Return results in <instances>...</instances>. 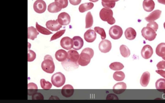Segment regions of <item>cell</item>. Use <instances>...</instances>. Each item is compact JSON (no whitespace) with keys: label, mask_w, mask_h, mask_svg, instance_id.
Returning a JSON list of instances; mask_svg holds the SVG:
<instances>
[{"label":"cell","mask_w":165,"mask_h":103,"mask_svg":"<svg viewBox=\"0 0 165 103\" xmlns=\"http://www.w3.org/2000/svg\"><path fill=\"white\" fill-rule=\"evenodd\" d=\"M84 38L85 40L88 43L93 42L96 39V33L93 30H88L84 34Z\"/></svg>","instance_id":"cell-14"},{"label":"cell","mask_w":165,"mask_h":103,"mask_svg":"<svg viewBox=\"0 0 165 103\" xmlns=\"http://www.w3.org/2000/svg\"><path fill=\"white\" fill-rule=\"evenodd\" d=\"M157 66L158 70L165 69V61L162 60L159 62L157 64Z\"/></svg>","instance_id":"cell-43"},{"label":"cell","mask_w":165,"mask_h":103,"mask_svg":"<svg viewBox=\"0 0 165 103\" xmlns=\"http://www.w3.org/2000/svg\"><path fill=\"white\" fill-rule=\"evenodd\" d=\"M93 18L90 12L87 14L85 17V28H88L91 27L93 24Z\"/></svg>","instance_id":"cell-30"},{"label":"cell","mask_w":165,"mask_h":103,"mask_svg":"<svg viewBox=\"0 0 165 103\" xmlns=\"http://www.w3.org/2000/svg\"><path fill=\"white\" fill-rule=\"evenodd\" d=\"M147 26L152 28L153 30H154L156 32L157 31L158 28V25L155 22H149L147 24Z\"/></svg>","instance_id":"cell-41"},{"label":"cell","mask_w":165,"mask_h":103,"mask_svg":"<svg viewBox=\"0 0 165 103\" xmlns=\"http://www.w3.org/2000/svg\"><path fill=\"white\" fill-rule=\"evenodd\" d=\"M82 0H69L70 3L74 6L78 5L80 4Z\"/></svg>","instance_id":"cell-45"},{"label":"cell","mask_w":165,"mask_h":103,"mask_svg":"<svg viewBox=\"0 0 165 103\" xmlns=\"http://www.w3.org/2000/svg\"><path fill=\"white\" fill-rule=\"evenodd\" d=\"M156 72L165 78V71L162 70H157Z\"/></svg>","instance_id":"cell-46"},{"label":"cell","mask_w":165,"mask_h":103,"mask_svg":"<svg viewBox=\"0 0 165 103\" xmlns=\"http://www.w3.org/2000/svg\"><path fill=\"white\" fill-rule=\"evenodd\" d=\"M113 15V11L111 9L106 8H103L100 13L101 19L104 21L107 22L108 24L111 25L114 24L116 22Z\"/></svg>","instance_id":"cell-2"},{"label":"cell","mask_w":165,"mask_h":103,"mask_svg":"<svg viewBox=\"0 0 165 103\" xmlns=\"http://www.w3.org/2000/svg\"><path fill=\"white\" fill-rule=\"evenodd\" d=\"M60 44L61 47L67 50L71 49L73 47V39L68 37L63 38L60 41Z\"/></svg>","instance_id":"cell-9"},{"label":"cell","mask_w":165,"mask_h":103,"mask_svg":"<svg viewBox=\"0 0 165 103\" xmlns=\"http://www.w3.org/2000/svg\"><path fill=\"white\" fill-rule=\"evenodd\" d=\"M142 6L145 11L147 12H151L154 9L155 4L153 0H144Z\"/></svg>","instance_id":"cell-20"},{"label":"cell","mask_w":165,"mask_h":103,"mask_svg":"<svg viewBox=\"0 0 165 103\" xmlns=\"http://www.w3.org/2000/svg\"><path fill=\"white\" fill-rule=\"evenodd\" d=\"M39 33L36 28L34 27H30L28 28V39L33 40L37 38Z\"/></svg>","instance_id":"cell-27"},{"label":"cell","mask_w":165,"mask_h":103,"mask_svg":"<svg viewBox=\"0 0 165 103\" xmlns=\"http://www.w3.org/2000/svg\"><path fill=\"white\" fill-rule=\"evenodd\" d=\"M156 54L165 60V43L159 44L156 49Z\"/></svg>","instance_id":"cell-25"},{"label":"cell","mask_w":165,"mask_h":103,"mask_svg":"<svg viewBox=\"0 0 165 103\" xmlns=\"http://www.w3.org/2000/svg\"><path fill=\"white\" fill-rule=\"evenodd\" d=\"M94 6L92 3H86L81 4L79 7V10L81 13H84L86 11L91 9Z\"/></svg>","instance_id":"cell-29"},{"label":"cell","mask_w":165,"mask_h":103,"mask_svg":"<svg viewBox=\"0 0 165 103\" xmlns=\"http://www.w3.org/2000/svg\"><path fill=\"white\" fill-rule=\"evenodd\" d=\"M54 2L58 3L62 9L66 8L68 5V0H55Z\"/></svg>","instance_id":"cell-40"},{"label":"cell","mask_w":165,"mask_h":103,"mask_svg":"<svg viewBox=\"0 0 165 103\" xmlns=\"http://www.w3.org/2000/svg\"><path fill=\"white\" fill-rule=\"evenodd\" d=\"M68 55L66 51L63 49H60L56 52L55 55L57 60L60 62H63L67 59Z\"/></svg>","instance_id":"cell-21"},{"label":"cell","mask_w":165,"mask_h":103,"mask_svg":"<svg viewBox=\"0 0 165 103\" xmlns=\"http://www.w3.org/2000/svg\"><path fill=\"white\" fill-rule=\"evenodd\" d=\"M113 78L117 81H122L125 77L124 73L122 71H116L113 74Z\"/></svg>","instance_id":"cell-34"},{"label":"cell","mask_w":165,"mask_h":103,"mask_svg":"<svg viewBox=\"0 0 165 103\" xmlns=\"http://www.w3.org/2000/svg\"><path fill=\"white\" fill-rule=\"evenodd\" d=\"M44 97L43 95L40 93H36L32 95L33 100H43Z\"/></svg>","instance_id":"cell-42"},{"label":"cell","mask_w":165,"mask_h":103,"mask_svg":"<svg viewBox=\"0 0 165 103\" xmlns=\"http://www.w3.org/2000/svg\"><path fill=\"white\" fill-rule=\"evenodd\" d=\"M93 50L87 48L84 49L80 55L78 64L81 66H86L89 64L94 55Z\"/></svg>","instance_id":"cell-1"},{"label":"cell","mask_w":165,"mask_h":103,"mask_svg":"<svg viewBox=\"0 0 165 103\" xmlns=\"http://www.w3.org/2000/svg\"><path fill=\"white\" fill-rule=\"evenodd\" d=\"M142 35L146 40L151 41L155 40L157 34L154 30L147 27L143 28L141 31Z\"/></svg>","instance_id":"cell-5"},{"label":"cell","mask_w":165,"mask_h":103,"mask_svg":"<svg viewBox=\"0 0 165 103\" xmlns=\"http://www.w3.org/2000/svg\"><path fill=\"white\" fill-rule=\"evenodd\" d=\"M40 83L41 88L44 89L49 90L52 87V85L50 82L46 81L44 79L40 80Z\"/></svg>","instance_id":"cell-36"},{"label":"cell","mask_w":165,"mask_h":103,"mask_svg":"<svg viewBox=\"0 0 165 103\" xmlns=\"http://www.w3.org/2000/svg\"><path fill=\"white\" fill-rule=\"evenodd\" d=\"M57 19L61 25L66 26L70 23L71 18L68 13L63 12L59 15Z\"/></svg>","instance_id":"cell-11"},{"label":"cell","mask_w":165,"mask_h":103,"mask_svg":"<svg viewBox=\"0 0 165 103\" xmlns=\"http://www.w3.org/2000/svg\"><path fill=\"white\" fill-rule=\"evenodd\" d=\"M106 100H118V97L115 94H109L107 96L106 98Z\"/></svg>","instance_id":"cell-44"},{"label":"cell","mask_w":165,"mask_h":103,"mask_svg":"<svg viewBox=\"0 0 165 103\" xmlns=\"http://www.w3.org/2000/svg\"><path fill=\"white\" fill-rule=\"evenodd\" d=\"M73 48L76 50L81 49L84 44L83 39L80 36H75L73 38Z\"/></svg>","instance_id":"cell-18"},{"label":"cell","mask_w":165,"mask_h":103,"mask_svg":"<svg viewBox=\"0 0 165 103\" xmlns=\"http://www.w3.org/2000/svg\"><path fill=\"white\" fill-rule=\"evenodd\" d=\"M74 93L73 87L71 85H64L61 90L62 95L66 98H69L72 96Z\"/></svg>","instance_id":"cell-13"},{"label":"cell","mask_w":165,"mask_h":103,"mask_svg":"<svg viewBox=\"0 0 165 103\" xmlns=\"http://www.w3.org/2000/svg\"><path fill=\"white\" fill-rule=\"evenodd\" d=\"M68 60L74 63H77L78 62L80 55L77 51L71 50L68 52Z\"/></svg>","instance_id":"cell-19"},{"label":"cell","mask_w":165,"mask_h":103,"mask_svg":"<svg viewBox=\"0 0 165 103\" xmlns=\"http://www.w3.org/2000/svg\"><path fill=\"white\" fill-rule=\"evenodd\" d=\"M153 52V49L151 46L146 45L142 49L141 54L143 58L146 59H148L151 58Z\"/></svg>","instance_id":"cell-12"},{"label":"cell","mask_w":165,"mask_h":103,"mask_svg":"<svg viewBox=\"0 0 165 103\" xmlns=\"http://www.w3.org/2000/svg\"><path fill=\"white\" fill-rule=\"evenodd\" d=\"M156 87L158 90L163 93L164 95L163 96H165V79L160 78L158 80L156 83Z\"/></svg>","instance_id":"cell-26"},{"label":"cell","mask_w":165,"mask_h":103,"mask_svg":"<svg viewBox=\"0 0 165 103\" xmlns=\"http://www.w3.org/2000/svg\"><path fill=\"white\" fill-rule=\"evenodd\" d=\"M64 69L66 71H70L78 68L79 65L77 63H74L70 61L67 59L61 63Z\"/></svg>","instance_id":"cell-15"},{"label":"cell","mask_w":165,"mask_h":103,"mask_svg":"<svg viewBox=\"0 0 165 103\" xmlns=\"http://www.w3.org/2000/svg\"><path fill=\"white\" fill-rule=\"evenodd\" d=\"M36 55L35 53L31 50H29L28 52V62H31L34 61L36 58Z\"/></svg>","instance_id":"cell-38"},{"label":"cell","mask_w":165,"mask_h":103,"mask_svg":"<svg viewBox=\"0 0 165 103\" xmlns=\"http://www.w3.org/2000/svg\"><path fill=\"white\" fill-rule=\"evenodd\" d=\"M126 38L130 40L134 39L137 36V32L133 28H129L125 31V32Z\"/></svg>","instance_id":"cell-22"},{"label":"cell","mask_w":165,"mask_h":103,"mask_svg":"<svg viewBox=\"0 0 165 103\" xmlns=\"http://www.w3.org/2000/svg\"><path fill=\"white\" fill-rule=\"evenodd\" d=\"M51 82L53 85L58 88L62 86L64 84L65 78L64 75L61 72L56 73L52 76Z\"/></svg>","instance_id":"cell-4"},{"label":"cell","mask_w":165,"mask_h":103,"mask_svg":"<svg viewBox=\"0 0 165 103\" xmlns=\"http://www.w3.org/2000/svg\"><path fill=\"white\" fill-rule=\"evenodd\" d=\"M126 84L124 82H120L116 84L113 87L114 92L119 95L123 93L126 89Z\"/></svg>","instance_id":"cell-16"},{"label":"cell","mask_w":165,"mask_h":103,"mask_svg":"<svg viewBox=\"0 0 165 103\" xmlns=\"http://www.w3.org/2000/svg\"><path fill=\"white\" fill-rule=\"evenodd\" d=\"M161 13V11L156 10L153 11L147 17H146L145 19L148 22H154L160 18Z\"/></svg>","instance_id":"cell-17"},{"label":"cell","mask_w":165,"mask_h":103,"mask_svg":"<svg viewBox=\"0 0 165 103\" xmlns=\"http://www.w3.org/2000/svg\"><path fill=\"white\" fill-rule=\"evenodd\" d=\"M65 31V30L64 29L57 32L52 37L50 41H51L60 38L64 33Z\"/></svg>","instance_id":"cell-39"},{"label":"cell","mask_w":165,"mask_h":103,"mask_svg":"<svg viewBox=\"0 0 165 103\" xmlns=\"http://www.w3.org/2000/svg\"><path fill=\"white\" fill-rule=\"evenodd\" d=\"M109 67L111 70H113L119 71L123 69L124 66L121 63L118 62H115L110 64Z\"/></svg>","instance_id":"cell-33"},{"label":"cell","mask_w":165,"mask_h":103,"mask_svg":"<svg viewBox=\"0 0 165 103\" xmlns=\"http://www.w3.org/2000/svg\"><path fill=\"white\" fill-rule=\"evenodd\" d=\"M95 31L101 36L102 40L105 39L106 38V34L105 30L101 27H96L94 28Z\"/></svg>","instance_id":"cell-37"},{"label":"cell","mask_w":165,"mask_h":103,"mask_svg":"<svg viewBox=\"0 0 165 103\" xmlns=\"http://www.w3.org/2000/svg\"><path fill=\"white\" fill-rule=\"evenodd\" d=\"M99 49L102 53H106L109 52L112 49L111 43L108 40H103L99 44Z\"/></svg>","instance_id":"cell-8"},{"label":"cell","mask_w":165,"mask_h":103,"mask_svg":"<svg viewBox=\"0 0 165 103\" xmlns=\"http://www.w3.org/2000/svg\"><path fill=\"white\" fill-rule=\"evenodd\" d=\"M38 88L37 85L33 83H30L28 85V95L31 96L36 93Z\"/></svg>","instance_id":"cell-31"},{"label":"cell","mask_w":165,"mask_h":103,"mask_svg":"<svg viewBox=\"0 0 165 103\" xmlns=\"http://www.w3.org/2000/svg\"><path fill=\"white\" fill-rule=\"evenodd\" d=\"M34 8L36 13L42 14L44 13L46 10L47 5L43 0H37L34 3Z\"/></svg>","instance_id":"cell-7"},{"label":"cell","mask_w":165,"mask_h":103,"mask_svg":"<svg viewBox=\"0 0 165 103\" xmlns=\"http://www.w3.org/2000/svg\"><path fill=\"white\" fill-rule=\"evenodd\" d=\"M99 0H89V1L90 2H93V3H96Z\"/></svg>","instance_id":"cell-48"},{"label":"cell","mask_w":165,"mask_h":103,"mask_svg":"<svg viewBox=\"0 0 165 103\" xmlns=\"http://www.w3.org/2000/svg\"><path fill=\"white\" fill-rule=\"evenodd\" d=\"M150 74L146 72L142 74L140 79V84L143 86L147 87L148 85L150 80Z\"/></svg>","instance_id":"cell-24"},{"label":"cell","mask_w":165,"mask_h":103,"mask_svg":"<svg viewBox=\"0 0 165 103\" xmlns=\"http://www.w3.org/2000/svg\"><path fill=\"white\" fill-rule=\"evenodd\" d=\"M120 50L121 54L124 58H128L130 55V51L126 46L125 45H121Z\"/></svg>","instance_id":"cell-32"},{"label":"cell","mask_w":165,"mask_h":103,"mask_svg":"<svg viewBox=\"0 0 165 103\" xmlns=\"http://www.w3.org/2000/svg\"><path fill=\"white\" fill-rule=\"evenodd\" d=\"M36 27L37 30L40 33L45 35H49L52 34V33L47 28L39 25L38 22L36 23Z\"/></svg>","instance_id":"cell-35"},{"label":"cell","mask_w":165,"mask_h":103,"mask_svg":"<svg viewBox=\"0 0 165 103\" xmlns=\"http://www.w3.org/2000/svg\"><path fill=\"white\" fill-rule=\"evenodd\" d=\"M62 8L60 5L56 2L50 4L48 7V10L51 13H56L60 11Z\"/></svg>","instance_id":"cell-23"},{"label":"cell","mask_w":165,"mask_h":103,"mask_svg":"<svg viewBox=\"0 0 165 103\" xmlns=\"http://www.w3.org/2000/svg\"><path fill=\"white\" fill-rule=\"evenodd\" d=\"M157 1L159 3L165 5V0H157Z\"/></svg>","instance_id":"cell-47"},{"label":"cell","mask_w":165,"mask_h":103,"mask_svg":"<svg viewBox=\"0 0 165 103\" xmlns=\"http://www.w3.org/2000/svg\"><path fill=\"white\" fill-rule=\"evenodd\" d=\"M41 67L42 70L47 73L52 74L54 72L55 66L51 56L47 55L45 56L41 64Z\"/></svg>","instance_id":"cell-3"},{"label":"cell","mask_w":165,"mask_h":103,"mask_svg":"<svg viewBox=\"0 0 165 103\" xmlns=\"http://www.w3.org/2000/svg\"><path fill=\"white\" fill-rule=\"evenodd\" d=\"M123 34V30L122 28L119 26L115 25L112 27L109 30V35L113 39H120Z\"/></svg>","instance_id":"cell-6"},{"label":"cell","mask_w":165,"mask_h":103,"mask_svg":"<svg viewBox=\"0 0 165 103\" xmlns=\"http://www.w3.org/2000/svg\"><path fill=\"white\" fill-rule=\"evenodd\" d=\"M119 0H102V4L105 8L111 9L113 8L116 5V2Z\"/></svg>","instance_id":"cell-28"},{"label":"cell","mask_w":165,"mask_h":103,"mask_svg":"<svg viewBox=\"0 0 165 103\" xmlns=\"http://www.w3.org/2000/svg\"><path fill=\"white\" fill-rule=\"evenodd\" d=\"M163 26L164 29H165V22L163 24Z\"/></svg>","instance_id":"cell-49"},{"label":"cell","mask_w":165,"mask_h":103,"mask_svg":"<svg viewBox=\"0 0 165 103\" xmlns=\"http://www.w3.org/2000/svg\"><path fill=\"white\" fill-rule=\"evenodd\" d=\"M46 26L48 29L53 31H58L62 27V25L59 22L58 19L48 21Z\"/></svg>","instance_id":"cell-10"}]
</instances>
